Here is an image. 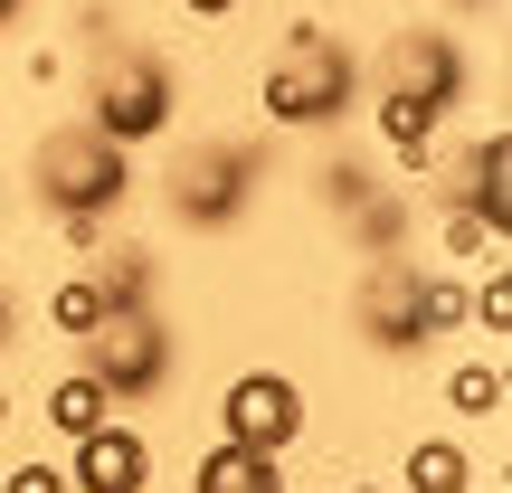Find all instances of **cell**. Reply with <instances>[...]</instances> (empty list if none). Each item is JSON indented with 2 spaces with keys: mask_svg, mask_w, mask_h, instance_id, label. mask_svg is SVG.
I'll list each match as a JSON object with an SVG mask.
<instances>
[{
  "mask_svg": "<svg viewBox=\"0 0 512 493\" xmlns=\"http://www.w3.org/2000/svg\"><path fill=\"white\" fill-rule=\"evenodd\" d=\"M247 0H181V19H200V29H219V19H238Z\"/></svg>",
  "mask_w": 512,
  "mask_h": 493,
  "instance_id": "obj_25",
  "label": "cell"
},
{
  "mask_svg": "<svg viewBox=\"0 0 512 493\" xmlns=\"http://www.w3.org/2000/svg\"><path fill=\"white\" fill-rule=\"evenodd\" d=\"M304 427H313V408H304V389H294L285 370H238V380L219 389V437L228 446H266V456H285Z\"/></svg>",
  "mask_w": 512,
  "mask_h": 493,
  "instance_id": "obj_8",
  "label": "cell"
},
{
  "mask_svg": "<svg viewBox=\"0 0 512 493\" xmlns=\"http://www.w3.org/2000/svg\"><path fill=\"white\" fill-rule=\"evenodd\" d=\"M446 418L494 427V418H503V370H494V361H456V370H446Z\"/></svg>",
  "mask_w": 512,
  "mask_h": 493,
  "instance_id": "obj_16",
  "label": "cell"
},
{
  "mask_svg": "<svg viewBox=\"0 0 512 493\" xmlns=\"http://www.w3.org/2000/svg\"><path fill=\"white\" fill-rule=\"evenodd\" d=\"M133 152L114 143V133H95L86 114L76 124H48L29 143V200L48 209V219H67V209H95V219H114V209L133 200Z\"/></svg>",
  "mask_w": 512,
  "mask_h": 493,
  "instance_id": "obj_3",
  "label": "cell"
},
{
  "mask_svg": "<svg viewBox=\"0 0 512 493\" xmlns=\"http://www.w3.org/2000/svg\"><path fill=\"white\" fill-rule=\"evenodd\" d=\"M446 256H475V266H494V256H503V228H484L475 209L456 200V209H446Z\"/></svg>",
  "mask_w": 512,
  "mask_h": 493,
  "instance_id": "obj_20",
  "label": "cell"
},
{
  "mask_svg": "<svg viewBox=\"0 0 512 493\" xmlns=\"http://www.w3.org/2000/svg\"><path fill=\"white\" fill-rule=\"evenodd\" d=\"M313 493H332V484H313Z\"/></svg>",
  "mask_w": 512,
  "mask_h": 493,
  "instance_id": "obj_31",
  "label": "cell"
},
{
  "mask_svg": "<svg viewBox=\"0 0 512 493\" xmlns=\"http://www.w3.org/2000/svg\"><path fill=\"white\" fill-rule=\"evenodd\" d=\"M437 124H446V114H427L418 95H399V86H380V152H389V162L408 171V181H418V171L437 162Z\"/></svg>",
  "mask_w": 512,
  "mask_h": 493,
  "instance_id": "obj_12",
  "label": "cell"
},
{
  "mask_svg": "<svg viewBox=\"0 0 512 493\" xmlns=\"http://www.w3.org/2000/svg\"><path fill=\"white\" fill-rule=\"evenodd\" d=\"M256 190H266V143H247V133H200L162 171V209L190 238H228L256 209Z\"/></svg>",
  "mask_w": 512,
  "mask_h": 493,
  "instance_id": "obj_2",
  "label": "cell"
},
{
  "mask_svg": "<svg viewBox=\"0 0 512 493\" xmlns=\"http://www.w3.org/2000/svg\"><path fill=\"white\" fill-rule=\"evenodd\" d=\"M351 105H361V57H351L323 19H285L266 76H256V114H266L275 133H332Z\"/></svg>",
  "mask_w": 512,
  "mask_h": 493,
  "instance_id": "obj_1",
  "label": "cell"
},
{
  "mask_svg": "<svg viewBox=\"0 0 512 493\" xmlns=\"http://www.w3.org/2000/svg\"><path fill=\"white\" fill-rule=\"evenodd\" d=\"M456 10H494V0H456Z\"/></svg>",
  "mask_w": 512,
  "mask_h": 493,
  "instance_id": "obj_30",
  "label": "cell"
},
{
  "mask_svg": "<svg viewBox=\"0 0 512 493\" xmlns=\"http://www.w3.org/2000/svg\"><path fill=\"white\" fill-rule=\"evenodd\" d=\"M171 361H181V332L162 323V304H105V323L76 332V370H95L114 408L162 399V389H171Z\"/></svg>",
  "mask_w": 512,
  "mask_h": 493,
  "instance_id": "obj_4",
  "label": "cell"
},
{
  "mask_svg": "<svg viewBox=\"0 0 512 493\" xmlns=\"http://www.w3.org/2000/svg\"><path fill=\"white\" fill-rule=\"evenodd\" d=\"M10 342H19V294L0 285V351H10Z\"/></svg>",
  "mask_w": 512,
  "mask_h": 493,
  "instance_id": "obj_26",
  "label": "cell"
},
{
  "mask_svg": "<svg viewBox=\"0 0 512 493\" xmlns=\"http://www.w3.org/2000/svg\"><path fill=\"white\" fill-rule=\"evenodd\" d=\"M456 200L475 209L484 228H512V133H503V124H484L475 143H465V162H456Z\"/></svg>",
  "mask_w": 512,
  "mask_h": 493,
  "instance_id": "obj_10",
  "label": "cell"
},
{
  "mask_svg": "<svg viewBox=\"0 0 512 493\" xmlns=\"http://www.w3.org/2000/svg\"><path fill=\"white\" fill-rule=\"evenodd\" d=\"M456 323H475L465 313V285L456 275H427V332H456Z\"/></svg>",
  "mask_w": 512,
  "mask_h": 493,
  "instance_id": "obj_23",
  "label": "cell"
},
{
  "mask_svg": "<svg viewBox=\"0 0 512 493\" xmlns=\"http://www.w3.org/2000/svg\"><path fill=\"white\" fill-rule=\"evenodd\" d=\"M19 19H29V0H0V29H19Z\"/></svg>",
  "mask_w": 512,
  "mask_h": 493,
  "instance_id": "obj_28",
  "label": "cell"
},
{
  "mask_svg": "<svg viewBox=\"0 0 512 493\" xmlns=\"http://www.w3.org/2000/svg\"><path fill=\"white\" fill-rule=\"evenodd\" d=\"M190 493H285V456H266V446H209L200 465H190Z\"/></svg>",
  "mask_w": 512,
  "mask_h": 493,
  "instance_id": "obj_11",
  "label": "cell"
},
{
  "mask_svg": "<svg viewBox=\"0 0 512 493\" xmlns=\"http://www.w3.org/2000/svg\"><path fill=\"white\" fill-rule=\"evenodd\" d=\"M67 493H152V437L133 418H105L86 437H67Z\"/></svg>",
  "mask_w": 512,
  "mask_h": 493,
  "instance_id": "obj_9",
  "label": "cell"
},
{
  "mask_svg": "<svg viewBox=\"0 0 512 493\" xmlns=\"http://www.w3.org/2000/svg\"><path fill=\"white\" fill-rule=\"evenodd\" d=\"M105 228H114V219H95V209H67V219H57V247H67L76 266H86V256L105 247Z\"/></svg>",
  "mask_w": 512,
  "mask_h": 493,
  "instance_id": "obj_24",
  "label": "cell"
},
{
  "mask_svg": "<svg viewBox=\"0 0 512 493\" xmlns=\"http://www.w3.org/2000/svg\"><path fill=\"white\" fill-rule=\"evenodd\" d=\"M38 313H48V332H67V342H76V332L105 323V285L76 266V275H57V285H48V304H38Z\"/></svg>",
  "mask_w": 512,
  "mask_h": 493,
  "instance_id": "obj_18",
  "label": "cell"
},
{
  "mask_svg": "<svg viewBox=\"0 0 512 493\" xmlns=\"http://www.w3.org/2000/svg\"><path fill=\"white\" fill-rule=\"evenodd\" d=\"M10 418H19V399H10V380H0V437H10Z\"/></svg>",
  "mask_w": 512,
  "mask_h": 493,
  "instance_id": "obj_27",
  "label": "cell"
},
{
  "mask_svg": "<svg viewBox=\"0 0 512 493\" xmlns=\"http://www.w3.org/2000/svg\"><path fill=\"white\" fill-rule=\"evenodd\" d=\"M342 493H389V484H342Z\"/></svg>",
  "mask_w": 512,
  "mask_h": 493,
  "instance_id": "obj_29",
  "label": "cell"
},
{
  "mask_svg": "<svg viewBox=\"0 0 512 493\" xmlns=\"http://www.w3.org/2000/svg\"><path fill=\"white\" fill-rule=\"evenodd\" d=\"M465 313H484V332H512V266H503V256L484 266V285L465 294Z\"/></svg>",
  "mask_w": 512,
  "mask_h": 493,
  "instance_id": "obj_21",
  "label": "cell"
},
{
  "mask_svg": "<svg viewBox=\"0 0 512 493\" xmlns=\"http://www.w3.org/2000/svg\"><path fill=\"white\" fill-rule=\"evenodd\" d=\"M380 86L418 95L427 114H456V105H465V86H475V67H465L456 29H437V19H408V29L380 48Z\"/></svg>",
  "mask_w": 512,
  "mask_h": 493,
  "instance_id": "obj_7",
  "label": "cell"
},
{
  "mask_svg": "<svg viewBox=\"0 0 512 493\" xmlns=\"http://www.w3.org/2000/svg\"><path fill=\"white\" fill-rule=\"evenodd\" d=\"M38 418H48L57 437H86V427L114 418V399H105V380H95V370H57L48 399H38Z\"/></svg>",
  "mask_w": 512,
  "mask_h": 493,
  "instance_id": "obj_14",
  "label": "cell"
},
{
  "mask_svg": "<svg viewBox=\"0 0 512 493\" xmlns=\"http://www.w3.org/2000/svg\"><path fill=\"white\" fill-rule=\"evenodd\" d=\"M408 493H475V456H465V437H418L399 465Z\"/></svg>",
  "mask_w": 512,
  "mask_h": 493,
  "instance_id": "obj_15",
  "label": "cell"
},
{
  "mask_svg": "<svg viewBox=\"0 0 512 493\" xmlns=\"http://www.w3.org/2000/svg\"><path fill=\"white\" fill-rule=\"evenodd\" d=\"M86 275L105 285V304H162V266H152V247H133V238H105L86 256Z\"/></svg>",
  "mask_w": 512,
  "mask_h": 493,
  "instance_id": "obj_13",
  "label": "cell"
},
{
  "mask_svg": "<svg viewBox=\"0 0 512 493\" xmlns=\"http://www.w3.org/2000/svg\"><path fill=\"white\" fill-rule=\"evenodd\" d=\"M399 238H408V190L380 181L361 209H351V247H361V256H399Z\"/></svg>",
  "mask_w": 512,
  "mask_h": 493,
  "instance_id": "obj_17",
  "label": "cell"
},
{
  "mask_svg": "<svg viewBox=\"0 0 512 493\" xmlns=\"http://www.w3.org/2000/svg\"><path fill=\"white\" fill-rule=\"evenodd\" d=\"M313 190H323V209H342V219H351V209L380 190V171H370L361 152H323V162H313Z\"/></svg>",
  "mask_w": 512,
  "mask_h": 493,
  "instance_id": "obj_19",
  "label": "cell"
},
{
  "mask_svg": "<svg viewBox=\"0 0 512 493\" xmlns=\"http://www.w3.org/2000/svg\"><path fill=\"white\" fill-rule=\"evenodd\" d=\"M171 114H181V76H171L162 48H95V76H86V124L114 133V143H162Z\"/></svg>",
  "mask_w": 512,
  "mask_h": 493,
  "instance_id": "obj_5",
  "label": "cell"
},
{
  "mask_svg": "<svg viewBox=\"0 0 512 493\" xmlns=\"http://www.w3.org/2000/svg\"><path fill=\"white\" fill-rule=\"evenodd\" d=\"M0 493H67V465H48V456H0Z\"/></svg>",
  "mask_w": 512,
  "mask_h": 493,
  "instance_id": "obj_22",
  "label": "cell"
},
{
  "mask_svg": "<svg viewBox=\"0 0 512 493\" xmlns=\"http://www.w3.org/2000/svg\"><path fill=\"white\" fill-rule=\"evenodd\" d=\"M351 323H361V342L389 351V361L427 351V342H437V332H427V266H418V256H370L361 294H351Z\"/></svg>",
  "mask_w": 512,
  "mask_h": 493,
  "instance_id": "obj_6",
  "label": "cell"
}]
</instances>
